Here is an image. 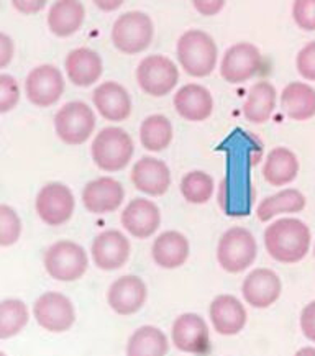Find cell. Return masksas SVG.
<instances>
[{
  "label": "cell",
  "instance_id": "5",
  "mask_svg": "<svg viewBox=\"0 0 315 356\" xmlns=\"http://www.w3.org/2000/svg\"><path fill=\"white\" fill-rule=\"evenodd\" d=\"M112 43L123 54H140L152 47L154 24L148 13L131 10L122 13L113 22Z\"/></svg>",
  "mask_w": 315,
  "mask_h": 356
},
{
  "label": "cell",
  "instance_id": "40",
  "mask_svg": "<svg viewBox=\"0 0 315 356\" xmlns=\"http://www.w3.org/2000/svg\"><path fill=\"white\" fill-rule=\"evenodd\" d=\"M191 2L202 17H216L223 10L227 0H191Z\"/></svg>",
  "mask_w": 315,
  "mask_h": 356
},
{
  "label": "cell",
  "instance_id": "10",
  "mask_svg": "<svg viewBox=\"0 0 315 356\" xmlns=\"http://www.w3.org/2000/svg\"><path fill=\"white\" fill-rule=\"evenodd\" d=\"M66 90L65 74L54 65H40L26 74L25 94L31 106L53 107Z\"/></svg>",
  "mask_w": 315,
  "mask_h": 356
},
{
  "label": "cell",
  "instance_id": "21",
  "mask_svg": "<svg viewBox=\"0 0 315 356\" xmlns=\"http://www.w3.org/2000/svg\"><path fill=\"white\" fill-rule=\"evenodd\" d=\"M210 322L218 335L234 337L246 327L248 312L243 302L232 294H220L209 307Z\"/></svg>",
  "mask_w": 315,
  "mask_h": 356
},
{
  "label": "cell",
  "instance_id": "13",
  "mask_svg": "<svg viewBox=\"0 0 315 356\" xmlns=\"http://www.w3.org/2000/svg\"><path fill=\"white\" fill-rule=\"evenodd\" d=\"M171 340L172 345L182 353L207 355L212 350L207 322L194 312L182 314L176 318L172 323Z\"/></svg>",
  "mask_w": 315,
  "mask_h": 356
},
{
  "label": "cell",
  "instance_id": "38",
  "mask_svg": "<svg viewBox=\"0 0 315 356\" xmlns=\"http://www.w3.org/2000/svg\"><path fill=\"white\" fill-rule=\"evenodd\" d=\"M300 330L309 341L315 343V300L309 302L300 312Z\"/></svg>",
  "mask_w": 315,
  "mask_h": 356
},
{
  "label": "cell",
  "instance_id": "22",
  "mask_svg": "<svg viewBox=\"0 0 315 356\" xmlns=\"http://www.w3.org/2000/svg\"><path fill=\"white\" fill-rule=\"evenodd\" d=\"M172 104L177 115L187 122H205L213 113L212 92L195 82L177 89Z\"/></svg>",
  "mask_w": 315,
  "mask_h": 356
},
{
  "label": "cell",
  "instance_id": "44",
  "mask_svg": "<svg viewBox=\"0 0 315 356\" xmlns=\"http://www.w3.org/2000/svg\"><path fill=\"white\" fill-rule=\"evenodd\" d=\"M314 257H315V246H314Z\"/></svg>",
  "mask_w": 315,
  "mask_h": 356
},
{
  "label": "cell",
  "instance_id": "20",
  "mask_svg": "<svg viewBox=\"0 0 315 356\" xmlns=\"http://www.w3.org/2000/svg\"><path fill=\"white\" fill-rule=\"evenodd\" d=\"M282 292V282L273 269L257 268L250 273L241 284L245 302L255 309H268L277 302Z\"/></svg>",
  "mask_w": 315,
  "mask_h": 356
},
{
  "label": "cell",
  "instance_id": "11",
  "mask_svg": "<svg viewBox=\"0 0 315 356\" xmlns=\"http://www.w3.org/2000/svg\"><path fill=\"white\" fill-rule=\"evenodd\" d=\"M33 317L43 330L65 333L76 323V309L67 296L49 291L35 300Z\"/></svg>",
  "mask_w": 315,
  "mask_h": 356
},
{
  "label": "cell",
  "instance_id": "4",
  "mask_svg": "<svg viewBox=\"0 0 315 356\" xmlns=\"http://www.w3.org/2000/svg\"><path fill=\"white\" fill-rule=\"evenodd\" d=\"M45 269L59 282H74L86 275L89 254L84 246L72 240H59L49 245L43 254Z\"/></svg>",
  "mask_w": 315,
  "mask_h": 356
},
{
  "label": "cell",
  "instance_id": "1",
  "mask_svg": "<svg viewBox=\"0 0 315 356\" xmlns=\"http://www.w3.org/2000/svg\"><path fill=\"white\" fill-rule=\"evenodd\" d=\"M264 248L275 261L296 264L307 257L312 234L299 218H280L264 230Z\"/></svg>",
  "mask_w": 315,
  "mask_h": 356
},
{
  "label": "cell",
  "instance_id": "30",
  "mask_svg": "<svg viewBox=\"0 0 315 356\" xmlns=\"http://www.w3.org/2000/svg\"><path fill=\"white\" fill-rule=\"evenodd\" d=\"M170 351V340L161 328L143 325L131 333L127 343L129 356H164Z\"/></svg>",
  "mask_w": 315,
  "mask_h": 356
},
{
  "label": "cell",
  "instance_id": "32",
  "mask_svg": "<svg viewBox=\"0 0 315 356\" xmlns=\"http://www.w3.org/2000/svg\"><path fill=\"white\" fill-rule=\"evenodd\" d=\"M30 310L22 299L10 298L0 300V340H8L29 325Z\"/></svg>",
  "mask_w": 315,
  "mask_h": 356
},
{
  "label": "cell",
  "instance_id": "28",
  "mask_svg": "<svg viewBox=\"0 0 315 356\" xmlns=\"http://www.w3.org/2000/svg\"><path fill=\"white\" fill-rule=\"evenodd\" d=\"M277 92L269 81H258L251 86L243 104L245 120L255 125H263L276 111Z\"/></svg>",
  "mask_w": 315,
  "mask_h": 356
},
{
  "label": "cell",
  "instance_id": "12",
  "mask_svg": "<svg viewBox=\"0 0 315 356\" xmlns=\"http://www.w3.org/2000/svg\"><path fill=\"white\" fill-rule=\"evenodd\" d=\"M263 54L258 47L240 41L232 44L223 53L220 61V76L228 84H243V82L253 79L263 70Z\"/></svg>",
  "mask_w": 315,
  "mask_h": 356
},
{
  "label": "cell",
  "instance_id": "33",
  "mask_svg": "<svg viewBox=\"0 0 315 356\" xmlns=\"http://www.w3.org/2000/svg\"><path fill=\"white\" fill-rule=\"evenodd\" d=\"M181 194L186 202L194 205L207 204L216 191L213 177L205 171H191L181 179Z\"/></svg>",
  "mask_w": 315,
  "mask_h": 356
},
{
  "label": "cell",
  "instance_id": "24",
  "mask_svg": "<svg viewBox=\"0 0 315 356\" xmlns=\"http://www.w3.org/2000/svg\"><path fill=\"white\" fill-rule=\"evenodd\" d=\"M86 20V7L81 0H56L49 7L47 24L58 38H70L82 29Z\"/></svg>",
  "mask_w": 315,
  "mask_h": 356
},
{
  "label": "cell",
  "instance_id": "3",
  "mask_svg": "<svg viewBox=\"0 0 315 356\" xmlns=\"http://www.w3.org/2000/svg\"><path fill=\"white\" fill-rule=\"evenodd\" d=\"M134 154V138L120 127H105L95 134L90 145L92 161L104 172L123 171L131 163Z\"/></svg>",
  "mask_w": 315,
  "mask_h": 356
},
{
  "label": "cell",
  "instance_id": "16",
  "mask_svg": "<svg viewBox=\"0 0 315 356\" xmlns=\"http://www.w3.org/2000/svg\"><path fill=\"white\" fill-rule=\"evenodd\" d=\"M148 299V287L138 276H122L108 287L107 302L117 316L129 317L140 312Z\"/></svg>",
  "mask_w": 315,
  "mask_h": 356
},
{
  "label": "cell",
  "instance_id": "36",
  "mask_svg": "<svg viewBox=\"0 0 315 356\" xmlns=\"http://www.w3.org/2000/svg\"><path fill=\"white\" fill-rule=\"evenodd\" d=\"M292 20L304 31H315V0H294Z\"/></svg>",
  "mask_w": 315,
  "mask_h": 356
},
{
  "label": "cell",
  "instance_id": "6",
  "mask_svg": "<svg viewBox=\"0 0 315 356\" xmlns=\"http://www.w3.org/2000/svg\"><path fill=\"white\" fill-rule=\"evenodd\" d=\"M258 257L255 235L245 227L228 228L217 245V261L223 271L239 275L248 269Z\"/></svg>",
  "mask_w": 315,
  "mask_h": 356
},
{
  "label": "cell",
  "instance_id": "23",
  "mask_svg": "<svg viewBox=\"0 0 315 356\" xmlns=\"http://www.w3.org/2000/svg\"><path fill=\"white\" fill-rule=\"evenodd\" d=\"M65 70L67 79L77 88H90L102 77L104 61L97 51L81 47L67 53Z\"/></svg>",
  "mask_w": 315,
  "mask_h": 356
},
{
  "label": "cell",
  "instance_id": "8",
  "mask_svg": "<svg viewBox=\"0 0 315 356\" xmlns=\"http://www.w3.org/2000/svg\"><path fill=\"white\" fill-rule=\"evenodd\" d=\"M136 82L150 97H166L179 82V67L164 54H150L136 66Z\"/></svg>",
  "mask_w": 315,
  "mask_h": 356
},
{
  "label": "cell",
  "instance_id": "25",
  "mask_svg": "<svg viewBox=\"0 0 315 356\" xmlns=\"http://www.w3.org/2000/svg\"><path fill=\"white\" fill-rule=\"evenodd\" d=\"M191 245L181 232L168 230L159 234L152 245L153 261L163 269H177L189 259Z\"/></svg>",
  "mask_w": 315,
  "mask_h": 356
},
{
  "label": "cell",
  "instance_id": "37",
  "mask_svg": "<svg viewBox=\"0 0 315 356\" xmlns=\"http://www.w3.org/2000/svg\"><path fill=\"white\" fill-rule=\"evenodd\" d=\"M296 67L299 76L305 81L315 82V41H309L296 56Z\"/></svg>",
  "mask_w": 315,
  "mask_h": 356
},
{
  "label": "cell",
  "instance_id": "34",
  "mask_svg": "<svg viewBox=\"0 0 315 356\" xmlns=\"http://www.w3.org/2000/svg\"><path fill=\"white\" fill-rule=\"evenodd\" d=\"M22 230L24 225L15 209L7 204H0V246L7 248L15 245L20 240Z\"/></svg>",
  "mask_w": 315,
  "mask_h": 356
},
{
  "label": "cell",
  "instance_id": "43",
  "mask_svg": "<svg viewBox=\"0 0 315 356\" xmlns=\"http://www.w3.org/2000/svg\"><path fill=\"white\" fill-rule=\"evenodd\" d=\"M298 355H315V348H302L298 351Z\"/></svg>",
  "mask_w": 315,
  "mask_h": 356
},
{
  "label": "cell",
  "instance_id": "31",
  "mask_svg": "<svg viewBox=\"0 0 315 356\" xmlns=\"http://www.w3.org/2000/svg\"><path fill=\"white\" fill-rule=\"evenodd\" d=\"M175 138V129L170 118L163 113H153L146 117L140 125V141L145 149L152 153L164 152L171 146Z\"/></svg>",
  "mask_w": 315,
  "mask_h": 356
},
{
  "label": "cell",
  "instance_id": "35",
  "mask_svg": "<svg viewBox=\"0 0 315 356\" xmlns=\"http://www.w3.org/2000/svg\"><path fill=\"white\" fill-rule=\"evenodd\" d=\"M22 97L20 84L10 74H0V113H8L18 106Z\"/></svg>",
  "mask_w": 315,
  "mask_h": 356
},
{
  "label": "cell",
  "instance_id": "39",
  "mask_svg": "<svg viewBox=\"0 0 315 356\" xmlns=\"http://www.w3.org/2000/svg\"><path fill=\"white\" fill-rule=\"evenodd\" d=\"M13 56H15V43L12 36L0 31V71L10 66Z\"/></svg>",
  "mask_w": 315,
  "mask_h": 356
},
{
  "label": "cell",
  "instance_id": "42",
  "mask_svg": "<svg viewBox=\"0 0 315 356\" xmlns=\"http://www.w3.org/2000/svg\"><path fill=\"white\" fill-rule=\"evenodd\" d=\"M94 6L102 12H115L120 8L125 0H92Z\"/></svg>",
  "mask_w": 315,
  "mask_h": 356
},
{
  "label": "cell",
  "instance_id": "19",
  "mask_svg": "<svg viewBox=\"0 0 315 356\" xmlns=\"http://www.w3.org/2000/svg\"><path fill=\"white\" fill-rule=\"evenodd\" d=\"M122 227L134 238H152L161 225V211L153 200L145 197L131 199L122 212Z\"/></svg>",
  "mask_w": 315,
  "mask_h": 356
},
{
  "label": "cell",
  "instance_id": "26",
  "mask_svg": "<svg viewBox=\"0 0 315 356\" xmlns=\"http://www.w3.org/2000/svg\"><path fill=\"white\" fill-rule=\"evenodd\" d=\"M280 104L287 118L307 122L315 117V89L307 82H289L282 89Z\"/></svg>",
  "mask_w": 315,
  "mask_h": 356
},
{
  "label": "cell",
  "instance_id": "15",
  "mask_svg": "<svg viewBox=\"0 0 315 356\" xmlns=\"http://www.w3.org/2000/svg\"><path fill=\"white\" fill-rule=\"evenodd\" d=\"M81 199L86 211L94 216H105L118 211L125 200V189L120 181L111 176H102L84 186Z\"/></svg>",
  "mask_w": 315,
  "mask_h": 356
},
{
  "label": "cell",
  "instance_id": "41",
  "mask_svg": "<svg viewBox=\"0 0 315 356\" xmlns=\"http://www.w3.org/2000/svg\"><path fill=\"white\" fill-rule=\"evenodd\" d=\"M49 0H10L12 7L22 15H35L45 10Z\"/></svg>",
  "mask_w": 315,
  "mask_h": 356
},
{
  "label": "cell",
  "instance_id": "2",
  "mask_svg": "<svg viewBox=\"0 0 315 356\" xmlns=\"http://www.w3.org/2000/svg\"><path fill=\"white\" fill-rule=\"evenodd\" d=\"M176 56L186 74L200 79L216 71L218 48L216 40L207 31L193 29L179 36L176 44Z\"/></svg>",
  "mask_w": 315,
  "mask_h": 356
},
{
  "label": "cell",
  "instance_id": "17",
  "mask_svg": "<svg viewBox=\"0 0 315 356\" xmlns=\"http://www.w3.org/2000/svg\"><path fill=\"white\" fill-rule=\"evenodd\" d=\"M130 179L136 191L150 197H159L170 191L172 177L170 166L163 159L143 156L131 168Z\"/></svg>",
  "mask_w": 315,
  "mask_h": 356
},
{
  "label": "cell",
  "instance_id": "14",
  "mask_svg": "<svg viewBox=\"0 0 315 356\" xmlns=\"http://www.w3.org/2000/svg\"><path fill=\"white\" fill-rule=\"evenodd\" d=\"M90 254L99 269L117 271L129 263L131 254L130 240L118 230L100 232L90 245Z\"/></svg>",
  "mask_w": 315,
  "mask_h": 356
},
{
  "label": "cell",
  "instance_id": "27",
  "mask_svg": "<svg viewBox=\"0 0 315 356\" xmlns=\"http://www.w3.org/2000/svg\"><path fill=\"white\" fill-rule=\"evenodd\" d=\"M300 164L294 152L286 146H276L268 153L263 164V179L269 186L282 187L291 184L299 175Z\"/></svg>",
  "mask_w": 315,
  "mask_h": 356
},
{
  "label": "cell",
  "instance_id": "9",
  "mask_svg": "<svg viewBox=\"0 0 315 356\" xmlns=\"http://www.w3.org/2000/svg\"><path fill=\"white\" fill-rule=\"evenodd\" d=\"M35 211L43 223L61 227L71 220L76 211V197L63 182H48L36 194Z\"/></svg>",
  "mask_w": 315,
  "mask_h": 356
},
{
  "label": "cell",
  "instance_id": "18",
  "mask_svg": "<svg viewBox=\"0 0 315 356\" xmlns=\"http://www.w3.org/2000/svg\"><path fill=\"white\" fill-rule=\"evenodd\" d=\"M92 104L100 117L112 123L129 120L134 111L130 92L115 81L100 82L94 89Z\"/></svg>",
  "mask_w": 315,
  "mask_h": 356
},
{
  "label": "cell",
  "instance_id": "7",
  "mask_svg": "<svg viewBox=\"0 0 315 356\" xmlns=\"http://www.w3.org/2000/svg\"><path fill=\"white\" fill-rule=\"evenodd\" d=\"M54 131L63 143L79 146L92 136L97 120L92 107L82 100H72L63 106L54 115Z\"/></svg>",
  "mask_w": 315,
  "mask_h": 356
},
{
  "label": "cell",
  "instance_id": "29",
  "mask_svg": "<svg viewBox=\"0 0 315 356\" xmlns=\"http://www.w3.org/2000/svg\"><path fill=\"white\" fill-rule=\"evenodd\" d=\"M307 199L299 189H282L264 197L257 207L259 222H269L282 213H299L305 209Z\"/></svg>",
  "mask_w": 315,
  "mask_h": 356
}]
</instances>
